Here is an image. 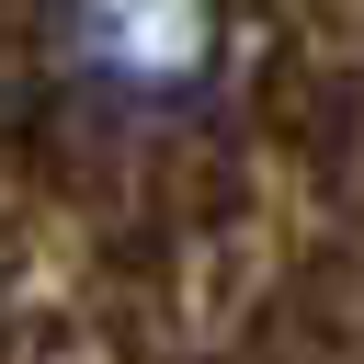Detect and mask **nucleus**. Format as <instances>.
<instances>
[{
	"label": "nucleus",
	"instance_id": "1",
	"mask_svg": "<svg viewBox=\"0 0 364 364\" xmlns=\"http://www.w3.org/2000/svg\"><path fill=\"white\" fill-rule=\"evenodd\" d=\"M57 80L102 114H182L228 57V0H46Z\"/></svg>",
	"mask_w": 364,
	"mask_h": 364
}]
</instances>
